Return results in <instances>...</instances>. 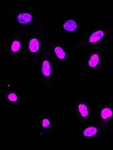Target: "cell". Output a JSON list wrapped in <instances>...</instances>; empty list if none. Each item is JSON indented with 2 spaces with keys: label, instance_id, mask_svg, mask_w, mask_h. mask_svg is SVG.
I'll return each instance as SVG.
<instances>
[{
  "label": "cell",
  "instance_id": "cell-1",
  "mask_svg": "<svg viewBox=\"0 0 113 150\" xmlns=\"http://www.w3.org/2000/svg\"><path fill=\"white\" fill-rule=\"evenodd\" d=\"M33 17L30 13H20L18 15V20L20 23L21 24H28L32 22Z\"/></svg>",
  "mask_w": 113,
  "mask_h": 150
},
{
  "label": "cell",
  "instance_id": "cell-2",
  "mask_svg": "<svg viewBox=\"0 0 113 150\" xmlns=\"http://www.w3.org/2000/svg\"><path fill=\"white\" fill-rule=\"evenodd\" d=\"M77 23L74 20H68L67 21H66L64 24V28L65 30L68 31V32H73L77 29Z\"/></svg>",
  "mask_w": 113,
  "mask_h": 150
},
{
  "label": "cell",
  "instance_id": "cell-3",
  "mask_svg": "<svg viewBox=\"0 0 113 150\" xmlns=\"http://www.w3.org/2000/svg\"><path fill=\"white\" fill-rule=\"evenodd\" d=\"M104 37V32L102 30H97L94 32L92 35L90 36V43H96L102 39Z\"/></svg>",
  "mask_w": 113,
  "mask_h": 150
},
{
  "label": "cell",
  "instance_id": "cell-4",
  "mask_svg": "<svg viewBox=\"0 0 113 150\" xmlns=\"http://www.w3.org/2000/svg\"><path fill=\"white\" fill-rule=\"evenodd\" d=\"M52 70H51L50 63L48 60H44L42 65V73L45 77H48L50 76Z\"/></svg>",
  "mask_w": 113,
  "mask_h": 150
},
{
  "label": "cell",
  "instance_id": "cell-5",
  "mask_svg": "<svg viewBox=\"0 0 113 150\" xmlns=\"http://www.w3.org/2000/svg\"><path fill=\"white\" fill-rule=\"evenodd\" d=\"M29 49L32 53H37L39 49V41L37 38H33L29 43Z\"/></svg>",
  "mask_w": 113,
  "mask_h": 150
},
{
  "label": "cell",
  "instance_id": "cell-6",
  "mask_svg": "<svg viewBox=\"0 0 113 150\" xmlns=\"http://www.w3.org/2000/svg\"><path fill=\"white\" fill-rule=\"evenodd\" d=\"M99 63V56L98 54L95 53V54L92 55L91 56L90 60H89V65L91 68H95V67L97 66Z\"/></svg>",
  "mask_w": 113,
  "mask_h": 150
},
{
  "label": "cell",
  "instance_id": "cell-7",
  "mask_svg": "<svg viewBox=\"0 0 113 150\" xmlns=\"http://www.w3.org/2000/svg\"><path fill=\"white\" fill-rule=\"evenodd\" d=\"M97 131H98V130H97L96 128L89 127L84 130L83 134L85 137H92L97 133Z\"/></svg>",
  "mask_w": 113,
  "mask_h": 150
},
{
  "label": "cell",
  "instance_id": "cell-8",
  "mask_svg": "<svg viewBox=\"0 0 113 150\" xmlns=\"http://www.w3.org/2000/svg\"><path fill=\"white\" fill-rule=\"evenodd\" d=\"M54 53L59 59L63 60L66 58V53H65L64 49L60 46H56L54 48Z\"/></svg>",
  "mask_w": 113,
  "mask_h": 150
},
{
  "label": "cell",
  "instance_id": "cell-9",
  "mask_svg": "<svg viewBox=\"0 0 113 150\" xmlns=\"http://www.w3.org/2000/svg\"><path fill=\"white\" fill-rule=\"evenodd\" d=\"M112 116V112L110 108L106 107L102 110L101 111V117L103 120L107 119Z\"/></svg>",
  "mask_w": 113,
  "mask_h": 150
},
{
  "label": "cell",
  "instance_id": "cell-10",
  "mask_svg": "<svg viewBox=\"0 0 113 150\" xmlns=\"http://www.w3.org/2000/svg\"><path fill=\"white\" fill-rule=\"evenodd\" d=\"M78 110L82 117H87L88 115V109L87 107L85 104H80L78 105Z\"/></svg>",
  "mask_w": 113,
  "mask_h": 150
},
{
  "label": "cell",
  "instance_id": "cell-11",
  "mask_svg": "<svg viewBox=\"0 0 113 150\" xmlns=\"http://www.w3.org/2000/svg\"><path fill=\"white\" fill-rule=\"evenodd\" d=\"M20 46H21V44H20V42L19 41H14L13 43H12L11 45V50L13 52L16 53L20 50Z\"/></svg>",
  "mask_w": 113,
  "mask_h": 150
},
{
  "label": "cell",
  "instance_id": "cell-12",
  "mask_svg": "<svg viewBox=\"0 0 113 150\" xmlns=\"http://www.w3.org/2000/svg\"><path fill=\"white\" fill-rule=\"evenodd\" d=\"M8 99L11 102H16L17 100H18V97H17V96L15 93H11L8 95Z\"/></svg>",
  "mask_w": 113,
  "mask_h": 150
},
{
  "label": "cell",
  "instance_id": "cell-13",
  "mask_svg": "<svg viewBox=\"0 0 113 150\" xmlns=\"http://www.w3.org/2000/svg\"><path fill=\"white\" fill-rule=\"evenodd\" d=\"M50 120L48 119H44L43 120L42 125H43V128L48 127L50 126Z\"/></svg>",
  "mask_w": 113,
  "mask_h": 150
}]
</instances>
